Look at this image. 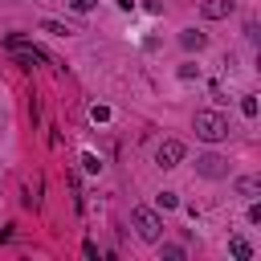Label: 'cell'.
I'll list each match as a JSON object with an SVG mask.
<instances>
[{
    "mask_svg": "<svg viewBox=\"0 0 261 261\" xmlns=\"http://www.w3.org/2000/svg\"><path fill=\"white\" fill-rule=\"evenodd\" d=\"M130 224L139 228L143 241H159V237H163V220H159L151 208H135V212H130Z\"/></svg>",
    "mask_w": 261,
    "mask_h": 261,
    "instance_id": "obj_3",
    "label": "cell"
},
{
    "mask_svg": "<svg viewBox=\"0 0 261 261\" xmlns=\"http://www.w3.org/2000/svg\"><path fill=\"white\" fill-rule=\"evenodd\" d=\"M241 110H245V118H257V94H245L241 98Z\"/></svg>",
    "mask_w": 261,
    "mask_h": 261,
    "instance_id": "obj_11",
    "label": "cell"
},
{
    "mask_svg": "<svg viewBox=\"0 0 261 261\" xmlns=\"http://www.w3.org/2000/svg\"><path fill=\"white\" fill-rule=\"evenodd\" d=\"M179 159H184V143L179 139H163L159 151H155V163L159 167H179Z\"/></svg>",
    "mask_w": 261,
    "mask_h": 261,
    "instance_id": "obj_4",
    "label": "cell"
},
{
    "mask_svg": "<svg viewBox=\"0 0 261 261\" xmlns=\"http://www.w3.org/2000/svg\"><path fill=\"white\" fill-rule=\"evenodd\" d=\"M196 171H200V175H208V179L228 175V167H224V159H220V155H200V159H196Z\"/></svg>",
    "mask_w": 261,
    "mask_h": 261,
    "instance_id": "obj_5",
    "label": "cell"
},
{
    "mask_svg": "<svg viewBox=\"0 0 261 261\" xmlns=\"http://www.w3.org/2000/svg\"><path fill=\"white\" fill-rule=\"evenodd\" d=\"M163 257H167V261H184V249H179V245H163Z\"/></svg>",
    "mask_w": 261,
    "mask_h": 261,
    "instance_id": "obj_16",
    "label": "cell"
},
{
    "mask_svg": "<svg viewBox=\"0 0 261 261\" xmlns=\"http://www.w3.org/2000/svg\"><path fill=\"white\" fill-rule=\"evenodd\" d=\"M159 208H179V196L175 192H159Z\"/></svg>",
    "mask_w": 261,
    "mask_h": 261,
    "instance_id": "obj_15",
    "label": "cell"
},
{
    "mask_svg": "<svg viewBox=\"0 0 261 261\" xmlns=\"http://www.w3.org/2000/svg\"><path fill=\"white\" fill-rule=\"evenodd\" d=\"M179 77H184V82H192V77H200V65H192V61H184V65H179Z\"/></svg>",
    "mask_w": 261,
    "mask_h": 261,
    "instance_id": "obj_13",
    "label": "cell"
},
{
    "mask_svg": "<svg viewBox=\"0 0 261 261\" xmlns=\"http://www.w3.org/2000/svg\"><path fill=\"white\" fill-rule=\"evenodd\" d=\"M114 4H118L122 12H135V0H114Z\"/></svg>",
    "mask_w": 261,
    "mask_h": 261,
    "instance_id": "obj_18",
    "label": "cell"
},
{
    "mask_svg": "<svg viewBox=\"0 0 261 261\" xmlns=\"http://www.w3.org/2000/svg\"><path fill=\"white\" fill-rule=\"evenodd\" d=\"M41 29H45V33H53V37H69V33H73V29L65 24V20H49V16L41 20Z\"/></svg>",
    "mask_w": 261,
    "mask_h": 261,
    "instance_id": "obj_10",
    "label": "cell"
},
{
    "mask_svg": "<svg viewBox=\"0 0 261 261\" xmlns=\"http://www.w3.org/2000/svg\"><path fill=\"white\" fill-rule=\"evenodd\" d=\"M90 118L94 122H110V106H90Z\"/></svg>",
    "mask_w": 261,
    "mask_h": 261,
    "instance_id": "obj_14",
    "label": "cell"
},
{
    "mask_svg": "<svg viewBox=\"0 0 261 261\" xmlns=\"http://www.w3.org/2000/svg\"><path fill=\"white\" fill-rule=\"evenodd\" d=\"M237 192H241L245 200H257V192H261V179H257V175H241V179H237Z\"/></svg>",
    "mask_w": 261,
    "mask_h": 261,
    "instance_id": "obj_8",
    "label": "cell"
},
{
    "mask_svg": "<svg viewBox=\"0 0 261 261\" xmlns=\"http://www.w3.org/2000/svg\"><path fill=\"white\" fill-rule=\"evenodd\" d=\"M82 167H86L90 175H98V171H102V159H98V155H82Z\"/></svg>",
    "mask_w": 261,
    "mask_h": 261,
    "instance_id": "obj_12",
    "label": "cell"
},
{
    "mask_svg": "<svg viewBox=\"0 0 261 261\" xmlns=\"http://www.w3.org/2000/svg\"><path fill=\"white\" fill-rule=\"evenodd\" d=\"M192 130H196V139H204V143H220V139H228V118H224L220 110H196Z\"/></svg>",
    "mask_w": 261,
    "mask_h": 261,
    "instance_id": "obj_2",
    "label": "cell"
},
{
    "mask_svg": "<svg viewBox=\"0 0 261 261\" xmlns=\"http://www.w3.org/2000/svg\"><path fill=\"white\" fill-rule=\"evenodd\" d=\"M94 4H98V0H69V8H73V12H90Z\"/></svg>",
    "mask_w": 261,
    "mask_h": 261,
    "instance_id": "obj_17",
    "label": "cell"
},
{
    "mask_svg": "<svg viewBox=\"0 0 261 261\" xmlns=\"http://www.w3.org/2000/svg\"><path fill=\"white\" fill-rule=\"evenodd\" d=\"M228 253H232L237 261H249V257H253V245H249L245 237H232V241H228Z\"/></svg>",
    "mask_w": 261,
    "mask_h": 261,
    "instance_id": "obj_9",
    "label": "cell"
},
{
    "mask_svg": "<svg viewBox=\"0 0 261 261\" xmlns=\"http://www.w3.org/2000/svg\"><path fill=\"white\" fill-rule=\"evenodd\" d=\"M179 45H184V49H204L208 37H204L200 29H184V33H179Z\"/></svg>",
    "mask_w": 261,
    "mask_h": 261,
    "instance_id": "obj_7",
    "label": "cell"
},
{
    "mask_svg": "<svg viewBox=\"0 0 261 261\" xmlns=\"http://www.w3.org/2000/svg\"><path fill=\"white\" fill-rule=\"evenodd\" d=\"M232 8H237V0H204L200 4L204 20H224V16H232Z\"/></svg>",
    "mask_w": 261,
    "mask_h": 261,
    "instance_id": "obj_6",
    "label": "cell"
},
{
    "mask_svg": "<svg viewBox=\"0 0 261 261\" xmlns=\"http://www.w3.org/2000/svg\"><path fill=\"white\" fill-rule=\"evenodd\" d=\"M4 49H8L20 65H33V61H37V65H57L41 45H33V41H29V37H20V33H8V37H4Z\"/></svg>",
    "mask_w": 261,
    "mask_h": 261,
    "instance_id": "obj_1",
    "label": "cell"
}]
</instances>
